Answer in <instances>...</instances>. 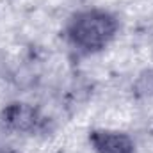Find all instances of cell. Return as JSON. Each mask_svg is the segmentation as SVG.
<instances>
[{
  "instance_id": "1",
  "label": "cell",
  "mask_w": 153,
  "mask_h": 153,
  "mask_svg": "<svg viewBox=\"0 0 153 153\" xmlns=\"http://www.w3.org/2000/svg\"><path fill=\"white\" fill-rule=\"evenodd\" d=\"M117 30L114 16L105 11H84L76 14L68 27L70 41L84 52H96L109 45Z\"/></svg>"
},
{
  "instance_id": "2",
  "label": "cell",
  "mask_w": 153,
  "mask_h": 153,
  "mask_svg": "<svg viewBox=\"0 0 153 153\" xmlns=\"http://www.w3.org/2000/svg\"><path fill=\"white\" fill-rule=\"evenodd\" d=\"M4 121L18 132H36L43 123L38 111L25 105V103L9 105L4 112Z\"/></svg>"
},
{
  "instance_id": "4",
  "label": "cell",
  "mask_w": 153,
  "mask_h": 153,
  "mask_svg": "<svg viewBox=\"0 0 153 153\" xmlns=\"http://www.w3.org/2000/svg\"><path fill=\"white\" fill-rule=\"evenodd\" d=\"M2 153H14V152H2Z\"/></svg>"
},
{
  "instance_id": "3",
  "label": "cell",
  "mask_w": 153,
  "mask_h": 153,
  "mask_svg": "<svg viewBox=\"0 0 153 153\" xmlns=\"http://www.w3.org/2000/svg\"><path fill=\"white\" fill-rule=\"evenodd\" d=\"M89 139L98 153H134V143L126 134L96 130Z\"/></svg>"
}]
</instances>
